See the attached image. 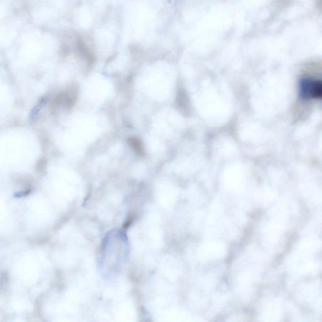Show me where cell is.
I'll return each mask as SVG.
<instances>
[{"mask_svg": "<svg viewBox=\"0 0 322 322\" xmlns=\"http://www.w3.org/2000/svg\"><path fill=\"white\" fill-rule=\"evenodd\" d=\"M128 243L125 236L120 231H114L107 237L103 251V265L108 263V266L113 268L120 267L125 261L128 253ZM107 266V267L108 266Z\"/></svg>", "mask_w": 322, "mask_h": 322, "instance_id": "1", "label": "cell"}, {"mask_svg": "<svg viewBox=\"0 0 322 322\" xmlns=\"http://www.w3.org/2000/svg\"><path fill=\"white\" fill-rule=\"evenodd\" d=\"M300 94L303 99H321L322 84L320 80L310 78L302 79L300 82Z\"/></svg>", "mask_w": 322, "mask_h": 322, "instance_id": "2", "label": "cell"}, {"mask_svg": "<svg viewBox=\"0 0 322 322\" xmlns=\"http://www.w3.org/2000/svg\"><path fill=\"white\" fill-rule=\"evenodd\" d=\"M129 143H130L131 147L133 148L134 152L137 154L139 155H143V146H142V142L139 139L133 137V138L129 139Z\"/></svg>", "mask_w": 322, "mask_h": 322, "instance_id": "3", "label": "cell"}]
</instances>
